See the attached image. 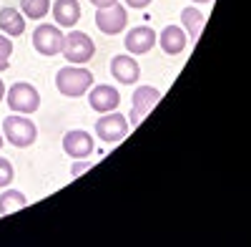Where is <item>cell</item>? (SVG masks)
Wrapping results in <instances>:
<instances>
[{
  "label": "cell",
  "instance_id": "cell-1",
  "mask_svg": "<svg viewBox=\"0 0 251 247\" xmlns=\"http://www.w3.org/2000/svg\"><path fill=\"white\" fill-rule=\"evenodd\" d=\"M55 86L63 96L68 98H78L83 96L91 86H93V73L83 66H63L58 73H55Z\"/></svg>",
  "mask_w": 251,
  "mask_h": 247
},
{
  "label": "cell",
  "instance_id": "cell-2",
  "mask_svg": "<svg viewBox=\"0 0 251 247\" xmlns=\"http://www.w3.org/2000/svg\"><path fill=\"white\" fill-rule=\"evenodd\" d=\"M60 53L66 56L68 63L83 66V63H88V61L96 56V43H93V38H91L88 33L71 31L68 35H63V48H60Z\"/></svg>",
  "mask_w": 251,
  "mask_h": 247
},
{
  "label": "cell",
  "instance_id": "cell-3",
  "mask_svg": "<svg viewBox=\"0 0 251 247\" xmlns=\"http://www.w3.org/2000/svg\"><path fill=\"white\" fill-rule=\"evenodd\" d=\"M3 136L18 149H25L30 144H35L38 139V129L30 119H25V114H10L3 121Z\"/></svg>",
  "mask_w": 251,
  "mask_h": 247
},
{
  "label": "cell",
  "instance_id": "cell-4",
  "mask_svg": "<svg viewBox=\"0 0 251 247\" xmlns=\"http://www.w3.org/2000/svg\"><path fill=\"white\" fill-rule=\"evenodd\" d=\"M8 106L13 114H35L40 106V93L35 91V86L25 84V81H18L8 89Z\"/></svg>",
  "mask_w": 251,
  "mask_h": 247
},
{
  "label": "cell",
  "instance_id": "cell-5",
  "mask_svg": "<svg viewBox=\"0 0 251 247\" xmlns=\"http://www.w3.org/2000/svg\"><path fill=\"white\" fill-rule=\"evenodd\" d=\"M128 129H131L128 119H126L123 114H118V111L116 114L108 111V114H103L100 119H96V136L100 141H106V144H113V141L126 139Z\"/></svg>",
  "mask_w": 251,
  "mask_h": 247
},
{
  "label": "cell",
  "instance_id": "cell-6",
  "mask_svg": "<svg viewBox=\"0 0 251 247\" xmlns=\"http://www.w3.org/2000/svg\"><path fill=\"white\" fill-rule=\"evenodd\" d=\"M33 48L40 53V56H58L60 48H63V33L58 31V26L53 23H40L35 31H33Z\"/></svg>",
  "mask_w": 251,
  "mask_h": 247
},
{
  "label": "cell",
  "instance_id": "cell-7",
  "mask_svg": "<svg viewBox=\"0 0 251 247\" xmlns=\"http://www.w3.org/2000/svg\"><path fill=\"white\" fill-rule=\"evenodd\" d=\"M158 101H161V91L158 89H153V86H138L133 91V109H131V116H128L131 126H138Z\"/></svg>",
  "mask_w": 251,
  "mask_h": 247
},
{
  "label": "cell",
  "instance_id": "cell-8",
  "mask_svg": "<svg viewBox=\"0 0 251 247\" xmlns=\"http://www.w3.org/2000/svg\"><path fill=\"white\" fill-rule=\"evenodd\" d=\"M126 23H128V13H126L123 5H108V8H98L96 13V26L100 33L106 35H116L126 28Z\"/></svg>",
  "mask_w": 251,
  "mask_h": 247
},
{
  "label": "cell",
  "instance_id": "cell-9",
  "mask_svg": "<svg viewBox=\"0 0 251 247\" xmlns=\"http://www.w3.org/2000/svg\"><path fill=\"white\" fill-rule=\"evenodd\" d=\"M123 46H126L128 53H136V56L149 53L156 46V31L149 28V26H136V28H131L128 33H126Z\"/></svg>",
  "mask_w": 251,
  "mask_h": 247
},
{
  "label": "cell",
  "instance_id": "cell-10",
  "mask_svg": "<svg viewBox=\"0 0 251 247\" xmlns=\"http://www.w3.org/2000/svg\"><path fill=\"white\" fill-rule=\"evenodd\" d=\"M93 139L88 131H83V129H73L68 131L66 136H63V152H66L71 159H86L93 154Z\"/></svg>",
  "mask_w": 251,
  "mask_h": 247
},
{
  "label": "cell",
  "instance_id": "cell-11",
  "mask_svg": "<svg viewBox=\"0 0 251 247\" xmlns=\"http://www.w3.org/2000/svg\"><path fill=\"white\" fill-rule=\"evenodd\" d=\"M118 104H121V93H118L113 86H108V84H98V86H93L91 93H88V106H91L93 111H98V114L116 111Z\"/></svg>",
  "mask_w": 251,
  "mask_h": 247
},
{
  "label": "cell",
  "instance_id": "cell-12",
  "mask_svg": "<svg viewBox=\"0 0 251 247\" xmlns=\"http://www.w3.org/2000/svg\"><path fill=\"white\" fill-rule=\"evenodd\" d=\"M111 76L118 81V84H126L131 86L141 78V66L138 61L131 58V56H113L111 58Z\"/></svg>",
  "mask_w": 251,
  "mask_h": 247
},
{
  "label": "cell",
  "instance_id": "cell-13",
  "mask_svg": "<svg viewBox=\"0 0 251 247\" xmlns=\"http://www.w3.org/2000/svg\"><path fill=\"white\" fill-rule=\"evenodd\" d=\"M186 40H188V35H186V31L181 26H166L161 31V35H158V46H161L163 53L178 56V53L186 51Z\"/></svg>",
  "mask_w": 251,
  "mask_h": 247
},
{
  "label": "cell",
  "instance_id": "cell-14",
  "mask_svg": "<svg viewBox=\"0 0 251 247\" xmlns=\"http://www.w3.org/2000/svg\"><path fill=\"white\" fill-rule=\"evenodd\" d=\"M55 23L63 28H73L80 20V5L78 0H55V5H50Z\"/></svg>",
  "mask_w": 251,
  "mask_h": 247
},
{
  "label": "cell",
  "instance_id": "cell-15",
  "mask_svg": "<svg viewBox=\"0 0 251 247\" xmlns=\"http://www.w3.org/2000/svg\"><path fill=\"white\" fill-rule=\"evenodd\" d=\"M0 31H3L8 38L23 35V31H25V18H23V13L15 10V8H3V10H0Z\"/></svg>",
  "mask_w": 251,
  "mask_h": 247
},
{
  "label": "cell",
  "instance_id": "cell-16",
  "mask_svg": "<svg viewBox=\"0 0 251 247\" xmlns=\"http://www.w3.org/2000/svg\"><path fill=\"white\" fill-rule=\"evenodd\" d=\"M203 23H206L203 13H199L194 5H188V8L181 10V28L186 31V35L191 38V40H199V38H201Z\"/></svg>",
  "mask_w": 251,
  "mask_h": 247
},
{
  "label": "cell",
  "instance_id": "cell-17",
  "mask_svg": "<svg viewBox=\"0 0 251 247\" xmlns=\"http://www.w3.org/2000/svg\"><path fill=\"white\" fill-rule=\"evenodd\" d=\"M28 207V199L23 192H18V189H5L3 194H0V217H5V215H13L18 210H23Z\"/></svg>",
  "mask_w": 251,
  "mask_h": 247
},
{
  "label": "cell",
  "instance_id": "cell-18",
  "mask_svg": "<svg viewBox=\"0 0 251 247\" xmlns=\"http://www.w3.org/2000/svg\"><path fill=\"white\" fill-rule=\"evenodd\" d=\"M48 10H50V0H20V13L25 18L40 20L48 15Z\"/></svg>",
  "mask_w": 251,
  "mask_h": 247
},
{
  "label": "cell",
  "instance_id": "cell-19",
  "mask_svg": "<svg viewBox=\"0 0 251 247\" xmlns=\"http://www.w3.org/2000/svg\"><path fill=\"white\" fill-rule=\"evenodd\" d=\"M10 53H13V40L3 33L0 35V71H8V66H10Z\"/></svg>",
  "mask_w": 251,
  "mask_h": 247
},
{
  "label": "cell",
  "instance_id": "cell-20",
  "mask_svg": "<svg viewBox=\"0 0 251 247\" xmlns=\"http://www.w3.org/2000/svg\"><path fill=\"white\" fill-rule=\"evenodd\" d=\"M13 177H15V169H13V164H10V159H5V156H0V189H5L8 184L13 182Z\"/></svg>",
  "mask_w": 251,
  "mask_h": 247
},
{
  "label": "cell",
  "instance_id": "cell-21",
  "mask_svg": "<svg viewBox=\"0 0 251 247\" xmlns=\"http://www.w3.org/2000/svg\"><path fill=\"white\" fill-rule=\"evenodd\" d=\"M91 167H93V161H91V159H75V161H73V167H71V174H73V177H80V174H86Z\"/></svg>",
  "mask_w": 251,
  "mask_h": 247
},
{
  "label": "cell",
  "instance_id": "cell-22",
  "mask_svg": "<svg viewBox=\"0 0 251 247\" xmlns=\"http://www.w3.org/2000/svg\"><path fill=\"white\" fill-rule=\"evenodd\" d=\"M126 3H128V8L143 10V8H149V5H151V0H126Z\"/></svg>",
  "mask_w": 251,
  "mask_h": 247
},
{
  "label": "cell",
  "instance_id": "cell-23",
  "mask_svg": "<svg viewBox=\"0 0 251 247\" xmlns=\"http://www.w3.org/2000/svg\"><path fill=\"white\" fill-rule=\"evenodd\" d=\"M91 3H93L96 8H108V5H116L118 0H91Z\"/></svg>",
  "mask_w": 251,
  "mask_h": 247
},
{
  "label": "cell",
  "instance_id": "cell-24",
  "mask_svg": "<svg viewBox=\"0 0 251 247\" xmlns=\"http://www.w3.org/2000/svg\"><path fill=\"white\" fill-rule=\"evenodd\" d=\"M3 96H5V84H3V78H0V101H3Z\"/></svg>",
  "mask_w": 251,
  "mask_h": 247
},
{
  "label": "cell",
  "instance_id": "cell-25",
  "mask_svg": "<svg viewBox=\"0 0 251 247\" xmlns=\"http://www.w3.org/2000/svg\"><path fill=\"white\" fill-rule=\"evenodd\" d=\"M3 141H5V136H3V131H0V149H3Z\"/></svg>",
  "mask_w": 251,
  "mask_h": 247
},
{
  "label": "cell",
  "instance_id": "cell-26",
  "mask_svg": "<svg viewBox=\"0 0 251 247\" xmlns=\"http://www.w3.org/2000/svg\"><path fill=\"white\" fill-rule=\"evenodd\" d=\"M194 3H211V0H194Z\"/></svg>",
  "mask_w": 251,
  "mask_h": 247
}]
</instances>
